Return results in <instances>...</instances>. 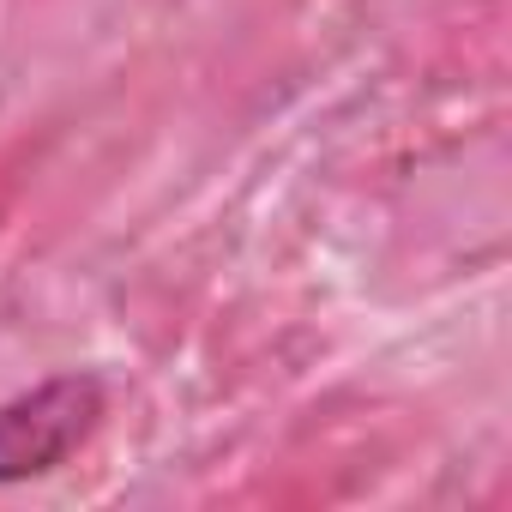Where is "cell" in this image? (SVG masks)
<instances>
[{"mask_svg":"<svg viewBox=\"0 0 512 512\" xmlns=\"http://www.w3.org/2000/svg\"><path fill=\"white\" fill-rule=\"evenodd\" d=\"M103 410H109L103 380L79 368L49 374L19 398H7L0 404V488L55 476L73 452L91 446V434L103 428Z\"/></svg>","mask_w":512,"mask_h":512,"instance_id":"cell-1","label":"cell"}]
</instances>
